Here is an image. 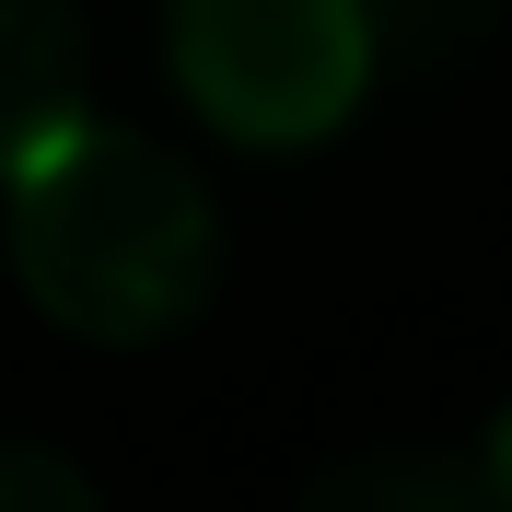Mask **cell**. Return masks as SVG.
I'll return each mask as SVG.
<instances>
[{
    "mask_svg": "<svg viewBox=\"0 0 512 512\" xmlns=\"http://www.w3.org/2000/svg\"><path fill=\"white\" fill-rule=\"evenodd\" d=\"M12 280L47 326L94 350H152L222 280V210L187 152H163L117 117H70L12 175Z\"/></svg>",
    "mask_w": 512,
    "mask_h": 512,
    "instance_id": "6da1fadb",
    "label": "cell"
},
{
    "mask_svg": "<svg viewBox=\"0 0 512 512\" xmlns=\"http://www.w3.org/2000/svg\"><path fill=\"white\" fill-rule=\"evenodd\" d=\"M163 70L233 152H315L373 94L350 0H163Z\"/></svg>",
    "mask_w": 512,
    "mask_h": 512,
    "instance_id": "7a4b0ae2",
    "label": "cell"
},
{
    "mask_svg": "<svg viewBox=\"0 0 512 512\" xmlns=\"http://www.w3.org/2000/svg\"><path fill=\"white\" fill-rule=\"evenodd\" d=\"M82 0H0V175L82 117Z\"/></svg>",
    "mask_w": 512,
    "mask_h": 512,
    "instance_id": "3957f363",
    "label": "cell"
},
{
    "mask_svg": "<svg viewBox=\"0 0 512 512\" xmlns=\"http://www.w3.org/2000/svg\"><path fill=\"white\" fill-rule=\"evenodd\" d=\"M291 512H501V489H489L478 454H454V443H373V454L315 466Z\"/></svg>",
    "mask_w": 512,
    "mask_h": 512,
    "instance_id": "277c9868",
    "label": "cell"
},
{
    "mask_svg": "<svg viewBox=\"0 0 512 512\" xmlns=\"http://www.w3.org/2000/svg\"><path fill=\"white\" fill-rule=\"evenodd\" d=\"M361 47H373V82H454L501 47L512 0H350Z\"/></svg>",
    "mask_w": 512,
    "mask_h": 512,
    "instance_id": "5b68a950",
    "label": "cell"
},
{
    "mask_svg": "<svg viewBox=\"0 0 512 512\" xmlns=\"http://www.w3.org/2000/svg\"><path fill=\"white\" fill-rule=\"evenodd\" d=\"M0 512H105L94 478L47 443H0Z\"/></svg>",
    "mask_w": 512,
    "mask_h": 512,
    "instance_id": "8992f818",
    "label": "cell"
},
{
    "mask_svg": "<svg viewBox=\"0 0 512 512\" xmlns=\"http://www.w3.org/2000/svg\"><path fill=\"white\" fill-rule=\"evenodd\" d=\"M478 466H489V489H501V512H512V419H501V431L478 443Z\"/></svg>",
    "mask_w": 512,
    "mask_h": 512,
    "instance_id": "52a82bcc",
    "label": "cell"
}]
</instances>
